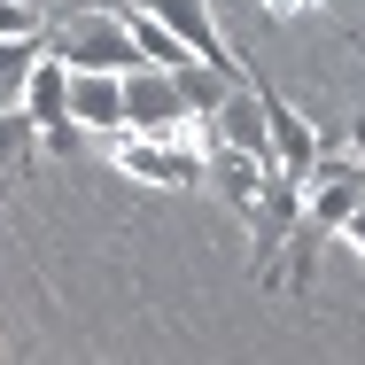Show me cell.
<instances>
[{
    "label": "cell",
    "instance_id": "cell-1",
    "mask_svg": "<svg viewBox=\"0 0 365 365\" xmlns=\"http://www.w3.org/2000/svg\"><path fill=\"white\" fill-rule=\"evenodd\" d=\"M365 202V155H319L311 163V179H303V218H295V241H288V264H280V288H311V264H319V249L342 233V218Z\"/></svg>",
    "mask_w": 365,
    "mask_h": 365
},
{
    "label": "cell",
    "instance_id": "cell-2",
    "mask_svg": "<svg viewBox=\"0 0 365 365\" xmlns=\"http://www.w3.org/2000/svg\"><path fill=\"white\" fill-rule=\"evenodd\" d=\"M47 55L71 63V71H133V63H148L125 8H78L63 24H47Z\"/></svg>",
    "mask_w": 365,
    "mask_h": 365
},
{
    "label": "cell",
    "instance_id": "cell-3",
    "mask_svg": "<svg viewBox=\"0 0 365 365\" xmlns=\"http://www.w3.org/2000/svg\"><path fill=\"white\" fill-rule=\"evenodd\" d=\"M295 218H303V179H288V171L272 163L264 195L249 202V233H257V288H280V264H288Z\"/></svg>",
    "mask_w": 365,
    "mask_h": 365
},
{
    "label": "cell",
    "instance_id": "cell-4",
    "mask_svg": "<svg viewBox=\"0 0 365 365\" xmlns=\"http://www.w3.org/2000/svg\"><path fill=\"white\" fill-rule=\"evenodd\" d=\"M24 109L39 117V148L55 155V163H71L78 155V125L71 117V63H55V55H39V71H31V86H24Z\"/></svg>",
    "mask_w": 365,
    "mask_h": 365
},
{
    "label": "cell",
    "instance_id": "cell-5",
    "mask_svg": "<svg viewBox=\"0 0 365 365\" xmlns=\"http://www.w3.org/2000/svg\"><path fill=\"white\" fill-rule=\"evenodd\" d=\"M187 117H202V109L187 101V86L171 71H155V63L125 71V133H179Z\"/></svg>",
    "mask_w": 365,
    "mask_h": 365
},
{
    "label": "cell",
    "instance_id": "cell-6",
    "mask_svg": "<svg viewBox=\"0 0 365 365\" xmlns=\"http://www.w3.org/2000/svg\"><path fill=\"white\" fill-rule=\"evenodd\" d=\"M148 8H155V16H163V24H171V31H179V39L202 55V63H210V71L249 78V63H241V55L218 39V8H210V0H148Z\"/></svg>",
    "mask_w": 365,
    "mask_h": 365
},
{
    "label": "cell",
    "instance_id": "cell-7",
    "mask_svg": "<svg viewBox=\"0 0 365 365\" xmlns=\"http://www.w3.org/2000/svg\"><path fill=\"white\" fill-rule=\"evenodd\" d=\"M264 179H272L264 155H249V148H233V140H210V179H202V187H210L218 202H233V210L249 218V202L264 195Z\"/></svg>",
    "mask_w": 365,
    "mask_h": 365
},
{
    "label": "cell",
    "instance_id": "cell-8",
    "mask_svg": "<svg viewBox=\"0 0 365 365\" xmlns=\"http://www.w3.org/2000/svg\"><path fill=\"white\" fill-rule=\"evenodd\" d=\"M71 117L86 133H125V71H71Z\"/></svg>",
    "mask_w": 365,
    "mask_h": 365
},
{
    "label": "cell",
    "instance_id": "cell-9",
    "mask_svg": "<svg viewBox=\"0 0 365 365\" xmlns=\"http://www.w3.org/2000/svg\"><path fill=\"white\" fill-rule=\"evenodd\" d=\"M264 117H272V163H280L288 179H311V163H319V125L295 117L272 86H264Z\"/></svg>",
    "mask_w": 365,
    "mask_h": 365
},
{
    "label": "cell",
    "instance_id": "cell-10",
    "mask_svg": "<svg viewBox=\"0 0 365 365\" xmlns=\"http://www.w3.org/2000/svg\"><path fill=\"white\" fill-rule=\"evenodd\" d=\"M125 24H133V39H140V55L155 63V71H171V78H179V71H195V63H202V55H195V47H187L171 24H163L148 0H133V8H125Z\"/></svg>",
    "mask_w": 365,
    "mask_h": 365
},
{
    "label": "cell",
    "instance_id": "cell-11",
    "mask_svg": "<svg viewBox=\"0 0 365 365\" xmlns=\"http://www.w3.org/2000/svg\"><path fill=\"white\" fill-rule=\"evenodd\" d=\"M31 155H39V117H31L24 101H0V187H8Z\"/></svg>",
    "mask_w": 365,
    "mask_h": 365
},
{
    "label": "cell",
    "instance_id": "cell-12",
    "mask_svg": "<svg viewBox=\"0 0 365 365\" xmlns=\"http://www.w3.org/2000/svg\"><path fill=\"white\" fill-rule=\"evenodd\" d=\"M39 55H47V39H0V101H24Z\"/></svg>",
    "mask_w": 365,
    "mask_h": 365
},
{
    "label": "cell",
    "instance_id": "cell-13",
    "mask_svg": "<svg viewBox=\"0 0 365 365\" xmlns=\"http://www.w3.org/2000/svg\"><path fill=\"white\" fill-rule=\"evenodd\" d=\"M0 39H47V16L31 0H0Z\"/></svg>",
    "mask_w": 365,
    "mask_h": 365
},
{
    "label": "cell",
    "instance_id": "cell-14",
    "mask_svg": "<svg viewBox=\"0 0 365 365\" xmlns=\"http://www.w3.org/2000/svg\"><path fill=\"white\" fill-rule=\"evenodd\" d=\"M342 241H350V249H358V257H365V202H358V210H350V218H342Z\"/></svg>",
    "mask_w": 365,
    "mask_h": 365
},
{
    "label": "cell",
    "instance_id": "cell-15",
    "mask_svg": "<svg viewBox=\"0 0 365 365\" xmlns=\"http://www.w3.org/2000/svg\"><path fill=\"white\" fill-rule=\"evenodd\" d=\"M311 8H327V0H264V16H311Z\"/></svg>",
    "mask_w": 365,
    "mask_h": 365
},
{
    "label": "cell",
    "instance_id": "cell-16",
    "mask_svg": "<svg viewBox=\"0 0 365 365\" xmlns=\"http://www.w3.org/2000/svg\"><path fill=\"white\" fill-rule=\"evenodd\" d=\"M350 148L365 155V101H358V125H350Z\"/></svg>",
    "mask_w": 365,
    "mask_h": 365
}]
</instances>
